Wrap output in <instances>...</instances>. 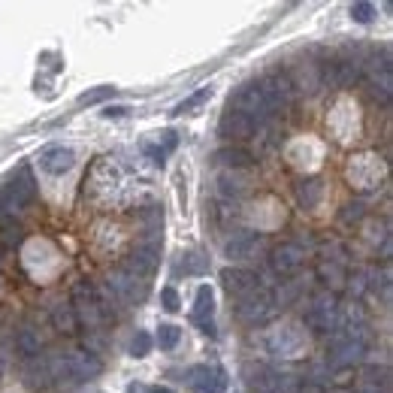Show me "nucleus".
Wrapping results in <instances>:
<instances>
[{"mask_svg": "<svg viewBox=\"0 0 393 393\" xmlns=\"http://www.w3.org/2000/svg\"><path fill=\"white\" fill-rule=\"evenodd\" d=\"M366 330H363V324H342V327H336L330 333V360L333 366H354V363H360L363 357H366Z\"/></svg>", "mask_w": 393, "mask_h": 393, "instance_id": "f257e3e1", "label": "nucleus"}, {"mask_svg": "<svg viewBox=\"0 0 393 393\" xmlns=\"http://www.w3.org/2000/svg\"><path fill=\"white\" fill-rule=\"evenodd\" d=\"M52 378H73V381H88L103 372V363L100 357L91 351H73L67 357H58V360H49Z\"/></svg>", "mask_w": 393, "mask_h": 393, "instance_id": "f03ea898", "label": "nucleus"}, {"mask_svg": "<svg viewBox=\"0 0 393 393\" xmlns=\"http://www.w3.org/2000/svg\"><path fill=\"white\" fill-rule=\"evenodd\" d=\"M33 194H37V185H33V176L28 166H21L18 170V178H13L4 190H0V215H16V212L28 209Z\"/></svg>", "mask_w": 393, "mask_h": 393, "instance_id": "7ed1b4c3", "label": "nucleus"}, {"mask_svg": "<svg viewBox=\"0 0 393 393\" xmlns=\"http://www.w3.org/2000/svg\"><path fill=\"white\" fill-rule=\"evenodd\" d=\"M275 294L266 287H254L251 294L239 297V306H236V314H239V321L251 324V327H257V324H266L269 318L275 314Z\"/></svg>", "mask_w": 393, "mask_h": 393, "instance_id": "20e7f679", "label": "nucleus"}, {"mask_svg": "<svg viewBox=\"0 0 393 393\" xmlns=\"http://www.w3.org/2000/svg\"><path fill=\"white\" fill-rule=\"evenodd\" d=\"M302 324L312 333H333L339 327V302H336V297L333 294L312 297L306 314H302Z\"/></svg>", "mask_w": 393, "mask_h": 393, "instance_id": "39448f33", "label": "nucleus"}, {"mask_svg": "<svg viewBox=\"0 0 393 393\" xmlns=\"http://www.w3.org/2000/svg\"><path fill=\"white\" fill-rule=\"evenodd\" d=\"M73 312H76L79 324L94 327V324H100V318L106 314V306H103V300L97 297V290L91 285L79 282V285H73Z\"/></svg>", "mask_w": 393, "mask_h": 393, "instance_id": "423d86ee", "label": "nucleus"}, {"mask_svg": "<svg viewBox=\"0 0 393 393\" xmlns=\"http://www.w3.org/2000/svg\"><path fill=\"white\" fill-rule=\"evenodd\" d=\"M233 109H236V112H242V115H249V118L254 121V125H257V121H266L269 115H275L261 85H245L242 91L236 94Z\"/></svg>", "mask_w": 393, "mask_h": 393, "instance_id": "0eeeda50", "label": "nucleus"}, {"mask_svg": "<svg viewBox=\"0 0 393 393\" xmlns=\"http://www.w3.org/2000/svg\"><path fill=\"white\" fill-rule=\"evenodd\" d=\"M263 88V94H266V100H269V106H273V112H278V109H285L290 100L297 97V82L290 79V73H285V70H275L273 76H266L263 82H257Z\"/></svg>", "mask_w": 393, "mask_h": 393, "instance_id": "6e6552de", "label": "nucleus"}, {"mask_svg": "<svg viewBox=\"0 0 393 393\" xmlns=\"http://www.w3.org/2000/svg\"><path fill=\"white\" fill-rule=\"evenodd\" d=\"M302 263H306V249L297 242H282L278 249H273V254H269V269L282 278L294 275Z\"/></svg>", "mask_w": 393, "mask_h": 393, "instance_id": "1a4fd4ad", "label": "nucleus"}, {"mask_svg": "<svg viewBox=\"0 0 393 393\" xmlns=\"http://www.w3.org/2000/svg\"><path fill=\"white\" fill-rule=\"evenodd\" d=\"M363 67L357 61H330L321 70V82L327 88H351L354 82H360Z\"/></svg>", "mask_w": 393, "mask_h": 393, "instance_id": "9d476101", "label": "nucleus"}, {"mask_svg": "<svg viewBox=\"0 0 393 393\" xmlns=\"http://www.w3.org/2000/svg\"><path fill=\"white\" fill-rule=\"evenodd\" d=\"M261 245H263V236H257V233H233L230 239L224 242V254H227L230 261H249V257L261 251Z\"/></svg>", "mask_w": 393, "mask_h": 393, "instance_id": "9b49d317", "label": "nucleus"}, {"mask_svg": "<svg viewBox=\"0 0 393 393\" xmlns=\"http://www.w3.org/2000/svg\"><path fill=\"white\" fill-rule=\"evenodd\" d=\"M157 263H161V251H157V245H137V249L130 251L125 269L133 273L137 278H142V275H152L157 269Z\"/></svg>", "mask_w": 393, "mask_h": 393, "instance_id": "f8f14e48", "label": "nucleus"}, {"mask_svg": "<svg viewBox=\"0 0 393 393\" xmlns=\"http://www.w3.org/2000/svg\"><path fill=\"white\" fill-rule=\"evenodd\" d=\"M221 282H224V290H227L230 297H245V294H251V290L257 287V275L254 273H249V269H233V266H227L221 273Z\"/></svg>", "mask_w": 393, "mask_h": 393, "instance_id": "ddd939ff", "label": "nucleus"}, {"mask_svg": "<svg viewBox=\"0 0 393 393\" xmlns=\"http://www.w3.org/2000/svg\"><path fill=\"white\" fill-rule=\"evenodd\" d=\"M188 385H190L194 393H221L224 372H221V369H209V366H194V369H190Z\"/></svg>", "mask_w": 393, "mask_h": 393, "instance_id": "4468645a", "label": "nucleus"}, {"mask_svg": "<svg viewBox=\"0 0 393 393\" xmlns=\"http://www.w3.org/2000/svg\"><path fill=\"white\" fill-rule=\"evenodd\" d=\"M73 164H76V154H73V149H64V145H55V149L42 152V157H40V166L49 176H64Z\"/></svg>", "mask_w": 393, "mask_h": 393, "instance_id": "2eb2a0df", "label": "nucleus"}, {"mask_svg": "<svg viewBox=\"0 0 393 393\" xmlns=\"http://www.w3.org/2000/svg\"><path fill=\"white\" fill-rule=\"evenodd\" d=\"M254 127H257L254 121L236 109H230L227 115L221 118V137H227V139H249L254 133Z\"/></svg>", "mask_w": 393, "mask_h": 393, "instance_id": "dca6fc26", "label": "nucleus"}, {"mask_svg": "<svg viewBox=\"0 0 393 393\" xmlns=\"http://www.w3.org/2000/svg\"><path fill=\"white\" fill-rule=\"evenodd\" d=\"M212 314H215V294H212L209 285H200L190 318H194V324H200V327H206V324H212Z\"/></svg>", "mask_w": 393, "mask_h": 393, "instance_id": "f3484780", "label": "nucleus"}, {"mask_svg": "<svg viewBox=\"0 0 393 393\" xmlns=\"http://www.w3.org/2000/svg\"><path fill=\"white\" fill-rule=\"evenodd\" d=\"M109 290L118 294L121 300H133L139 290V278L133 273H127V269H115V273L109 275Z\"/></svg>", "mask_w": 393, "mask_h": 393, "instance_id": "a211bd4d", "label": "nucleus"}, {"mask_svg": "<svg viewBox=\"0 0 393 393\" xmlns=\"http://www.w3.org/2000/svg\"><path fill=\"white\" fill-rule=\"evenodd\" d=\"M215 161L221 166H230V170H242V166H251L254 164V154L239 149V145H224V149L215 152Z\"/></svg>", "mask_w": 393, "mask_h": 393, "instance_id": "6ab92c4d", "label": "nucleus"}, {"mask_svg": "<svg viewBox=\"0 0 393 393\" xmlns=\"http://www.w3.org/2000/svg\"><path fill=\"white\" fill-rule=\"evenodd\" d=\"M321 194H324L321 178H300V182H297V200H300L302 209H314V206H318Z\"/></svg>", "mask_w": 393, "mask_h": 393, "instance_id": "aec40b11", "label": "nucleus"}, {"mask_svg": "<svg viewBox=\"0 0 393 393\" xmlns=\"http://www.w3.org/2000/svg\"><path fill=\"white\" fill-rule=\"evenodd\" d=\"M52 324H55V330H61V333H67V336H73L76 330H79V318H76V312H73V306H55V312H52Z\"/></svg>", "mask_w": 393, "mask_h": 393, "instance_id": "412c9836", "label": "nucleus"}, {"mask_svg": "<svg viewBox=\"0 0 393 393\" xmlns=\"http://www.w3.org/2000/svg\"><path fill=\"white\" fill-rule=\"evenodd\" d=\"M16 348H18V354H25V357H28V360H30V357H40V348H42L40 333H37V330H30V327L18 330V336H16Z\"/></svg>", "mask_w": 393, "mask_h": 393, "instance_id": "4be33fe9", "label": "nucleus"}, {"mask_svg": "<svg viewBox=\"0 0 393 393\" xmlns=\"http://www.w3.org/2000/svg\"><path fill=\"white\" fill-rule=\"evenodd\" d=\"M206 100H212V85L200 88V91H194L188 100H182V103L173 109V115H194V109H200V106L206 103Z\"/></svg>", "mask_w": 393, "mask_h": 393, "instance_id": "5701e85b", "label": "nucleus"}, {"mask_svg": "<svg viewBox=\"0 0 393 393\" xmlns=\"http://www.w3.org/2000/svg\"><path fill=\"white\" fill-rule=\"evenodd\" d=\"M318 278L324 285H342L345 282V273H342V266H339V257H324L321 266H318Z\"/></svg>", "mask_w": 393, "mask_h": 393, "instance_id": "b1692460", "label": "nucleus"}, {"mask_svg": "<svg viewBox=\"0 0 393 393\" xmlns=\"http://www.w3.org/2000/svg\"><path fill=\"white\" fill-rule=\"evenodd\" d=\"M25 375L30 378V387H37V385H46V381L52 378L49 360H46V357H30V366L25 369Z\"/></svg>", "mask_w": 393, "mask_h": 393, "instance_id": "393cba45", "label": "nucleus"}, {"mask_svg": "<svg viewBox=\"0 0 393 393\" xmlns=\"http://www.w3.org/2000/svg\"><path fill=\"white\" fill-rule=\"evenodd\" d=\"M218 194H221V197H227V200H239V197L245 194V182L233 178L230 173H224V176H221V182H218Z\"/></svg>", "mask_w": 393, "mask_h": 393, "instance_id": "a878e982", "label": "nucleus"}, {"mask_svg": "<svg viewBox=\"0 0 393 393\" xmlns=\"http://www.w3.org/2000/svg\"><path fill=\"white\" fill-rule=\"evenodd\" d=\"M178 339H182V330L173 327V324H161V330H157V345H161L164 351H173L178 345Z\"/></svg>", "mask_w": 393, "mask_h": 393, "instance_id": "bb28decb", "label": "nucleus"}, {"mask_svg": "<svg viewBox=\"0 0 393 393\" xmlns=\"http://www.w3.org/2000/svg\"><path fill=\"white\" fill-rule=\"evenodd\" d=\"M149 351H152V336L139 330L137 336H133V342H130V354L133 357H145Z\"/></svg>", "mask_w": 393, "mask_h": 393, "instance_id": "cd10ccee", "label": "nucleus"}, {"mask_svg": "<svg viewBox=\"0 0 393 393\" xmlns=\"http://www.w3.org/2000/svg\"><path fill=\"white\" fill-rule=\"evenodd\" d=\"M4 239H6L9 245H18L21 239H25V230H21L18 221H13V218L4 221Z\"/></svg>", "mask_w": 393, "mask_h": 393, "instance_id": "c85d7f7f", "label": "nucleus"}, {"mask_svg": "<svg viewBox=\"0 0 393 393\" xmlns=\"http://www.w3.org/2000/svg\"><path fill=\"white\" fill-rule=\"evenodd\" d=\"M351 18L360 21V25H369L375 18V6L372 4H351Z\"/></svg>", "mask_w": 393, "mask_h": 393, "instance_id": "c756f323", "label": "nucleus"}, {"mask_svg": "<svg viewBox=\"0 0 393 393\" xmlns=\"http://www.w3.org/2000/svg\"><path fill=\"white\" fill-rule=\"evenodd\" d=\"M115 94V88H97V91H85L82 97H79V103L82 106H91V103H100V100H106Z\"/></svg>", "mask_w": 393, "mask_h": 393, "instance_id": "7c9ffc66", "label": "nucleus"}, {"mask_svg": "<svg viewBox=\"0 0 393 393\" xmlns=\"http://www.w3.org/2000/svg\"><path fill=\"white\" fill-rule=\"evenodd\" d=\"M161 302H164L166 312H178V294H176L173 287H164L161 290Z\"/></svg>", "mask_w": 393, "mask_h": 393, "instance_id": "2f4dec72", "label": "nucleus"}, {"mask_svg": "<svg viewBox=\"0 0 393 393\" xmlns=\"http://www.w3.org/2000/svg\"><path fill=\"white\" fill-rule=\"evenodd\" d=\"M360 218H363V203L345 206V212H342V221H345V224H354V221H360Z\"/></svg>", "mask_w": 393, "mask_h": 393, "instance_id": "473e14b6", "label": "nucleus"}, {"mask_svg": "<svg viewBox=\"0 0 393 393\" xmlns=\"http://www.w3.org/2000/svg\"><path fill=\"white\" fill-rule=\"evenodd\" d=\"M142 152H145V154H149V157H152V161H154V164H161V166H164V161H166V152L161 149V145H152V142H142Z\"/></svg>", "mask_w": 393, "mask_h": 393, "instance_id": "72a5a7b5", "label": "nucleus"}, {"mask_svg": "<svg viewBox=\"0 0 393 393\" xmlns=\"http://www.w3.org/2000/svg\"><path fill=\"white\" fill-rule=\"evenodd\" d=\"M188 266H185V273H203L206 269V261H203V254H188Z\"/></svg>", "mask_w": 393, "mask_h": 393, "instance_id": "f704fd0d", "label": "nucleus"}, {"mask_svg": "<svg viewBox=\"0 0 393 393\" xmlns=\"http://www.w3.org/2000/svg\"><path fill=\"white\" fill-rule=\"evenodd\" d=\"M363 393H387V387L378 390V381H366V385H363Z\"/></svg>", "mask_w": 393, "mask_h": 393, "instance_id": "c9c22d12", "label": "nucleus"}, {"mask_svg": "<svg viewBox=\"0 0 393 393\" xmlns=\"http://www.w3.org/2000/svg\"><path fill=\"white\" fill-rule=\"evenodd\" d=\"M125 112H127V106H109V109L103 112V115H106V118H112V115L118 118V115H125Z\"/></svg>", "mask_w": 393, "mask_h": 393, "instance_id": "e433bc0d", "label": "nucleus"}, {"mask_svg": "<svg viewBox=\"0 0 393 393\" xmlns=\"http://www.w3.org/2000/svg\"><path fill=\"white\" fill-rule=\"evenodd\" d=\"M130 393H149V387H142V385H130Z\"/></svg>", "mask_w": 393, "mask_h": 393, "instance_id": "4c0bfd02", "label": "nucleus"}, {"mask_svg": "<svg viewBox=\"0 0 393 393\" xmlns=\"http://www.w3.org/2000/svg\"><path fill=\"white\" fill-rule=\"evenodd\" d=\"M149 393H173L170 387H149Z\"/></svg>", "mask_w": 393, "mask_h": 393, "instance_id": "58836bf2", "label": "nucleus"}]
</instances>
